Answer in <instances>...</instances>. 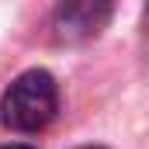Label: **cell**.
Returning a JSON list of instances; mask_svg holds the SVG:
<instances>
[{
    "label": "cell",
    "mask_w": 149,
    "mask_h": 149,
    "mask_svg": "<svg viewBox=\"0 0 149 149\" xmlns=\"http://www.w3.org/2000/svg\"><path fill=\"white\" fill-rule=\"evenodd\" d=\"M0 149H35V146H21V142H14V146H0Z\"/></svg>",
    "instance_id": "cell-4"
},
{
    "label": "cell",
    "mask_w": 149,
    "mask_h": 149,
    "mask_svg": "<svg viewBox=\"0 0 149 149\" xmlns=\"http://www.w3.org/2000/svg\"><path fill=\"white\" fill-rule=\"evenodd\" d=\"M83 149H101V146H83Z\"/></svg>",
    "instance_id": "cell-5"
},
{
    "label": "cell",
    "mask_w": 149,
    "mask_h": 149,
    "mask_svg": "<svg viewBox=\"0 0 149 149\" xmlns=\"http://www.w3.org/2000/svg\"><path fill=\"white\" fill-rule=\"evenodd\" d=\"M114 14V0H59L52 10L56 38L66 45H80L97 38Z\"/></svg>",
    "instance_id": "cell-2"
},
{
    "label": "cell",
    "mask_w": 149,
    "mask_h": 149,
    "mask_svg": "<svg viewBox=\"0 0 149 149\" xmlns=\"http://www.w3.org/2000/svg\"><path fill=\"white\" fill-rule=\"evenodd\" d=\"M59 111V90L56 80L45 70L21 73L0 101V118L14 132H42Z\"/></svg>",
    "instance_id": "cell-1"
},
{
    "label": "cell",
    "mask_w": 149,
    "mask_h": 149,
    "mask_svg": "<svg viewBox=\"0 0 149 149\" xmlns=\"http://www.w3.org/2000/svg\"><path fill=\"white\" fill-rule=\"evenodd\" d=\"M142 59L149 66V3H146V14H142Z\"/></svg>",
    "instance_id": "cell-3"
}]
</instances>
